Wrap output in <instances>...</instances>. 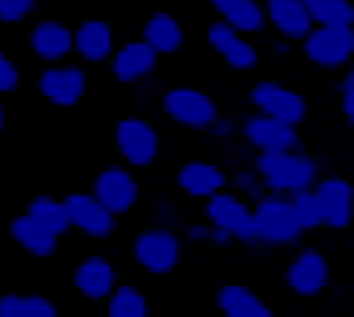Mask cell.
Instances as JSON below:
<instances>
[{
	"label": "cell",
	"mask_w": 354,
	"mask_h": 317,
	"mask_svg": "<svg viewBox=\"0 0 354 317\" xmlns=\"http://www.w3.org/2000/svg\"><path fill=\"white\" fill-rule=\"evenodd\" d=\"M250 166L259 171L268 194L276 197H295L304 191H313L321 183V163L306 149L295 152H273V155H253Z\"/></svg>",
	"instance_id": "cell-1"
},
{
	"label": "cell",
	"mask_w": 354,
	"mask_h": 317,
	"mask_svg": "<svg viewBox=\"0 0 354 317\" xmlns=\"http://www.w3.org/2000/svg\"><path fill=\"white\" fill-rule=\"evenodd\" d=\"M256 213V239L259 247L268 250H287L298 247L304 242V231L295 219L292 200L290 197H276V194H264L259 202H253Z\"/></svg>",
	"instance_id": "cell-2"
},
{
	"label": "cell",
	"mask_w": 354,
	"mask_h": 317,
	"mask_svg": "<svg viewBox=\"0 0 354 317\" xmlns=\"http://www.w3.org/2000/svg\"><path fill=\"white\" fill-rule=\"evenodd\" d=\"M115 152L124 166L136 169H152L160 157V132L158 126L144 115H124L115 121L113 129Z\"/></svg>",
	"instance_id": "cell-3"
},
{
	"label": "cell",
	"mask_w": 354,
	"mask_h": 317,
	"mask_svg": "<svg viewBox=\"0 0 354 317\" xmlns=\"http://www.w3.org/2000/svg\"><path fill=\"white\" fill-rule=\"evenodd\" d=\"M132 261L149 276H169L183 261V236L171 228H144L132 239Z\"/></svg>",
	"instance_id": "cell-4"
},
{
	"label": "cell",
	"mask_w": 354,
	"mask_h": 317,
	"mask_svg": "<svg viewBox=\"0 0 354 317\" xmlns=\"http://www.w3.org/2000/svg\"><path fill=\"white\" fill-rule=\"evenodd\" d=\"M160 113L171 124L192 129V132H208L216 124V118L223 115L216 107V102L205 93V90H197V87H189V84L169 87L160 96Z\"/></svg>",
	"instance_id": "cell-5"
},
{
	"label": "cell",
	"mask_w": 354,
	"mask_h": 317,
	"mask_svg": "<svg viewBox=\"0 0 354 317\" xmlns=\"http://www.w3.org/2000/svg\"><path fill=\"white\" fill-rule=\"evenodd\" d=\"M301 54L309 65L321 70H348L354 62V28L318 26L301 42Z\"/></svg>",
	"instance_id": "cell-6"
},
{
	"label": "cell",
	"mask_w": 354,
	"mask_h": 317,
	"mask_svg": "<svg viewBox=\"0 0 354 317\" xmlns=\"http://www.w3.org/2000/svg\"><path fill=\"white\" fill-rule=\"evenodd\" d=\"M250 107L259 115H268L292 126H301L309 115V102L298 90L276 79H256L250 87Z\"/></svg>",
	"instance_id": "cell-7"
},
{
	"label": "cell",
	"mask_w": 354,
	"mask_h": 317,
	"mask_svg": "<svg viewBox=\"0 0 354 317\" xmlns=\"http://www.w3.org/2000/svg\"><path fill=\"white\" fill-rule=\"evenodd\" d=\"M203 213H205L208 224H214V228H219V231H225L234 242H239V244H259L253 202L242 200L231 189L223 191V194H216L214 200H208L203 205Z\"/></svg>",
	"instance_id": "cell-8"
},
{
	"label": "cell",
	"mask_w": 354,
	"mask_h": 317,
	"mask_svg": "<svg viewBox=\"0 0 354 317\" xmlns=\"http://www.w3.org/2000/svg\"><path fill=\"white\" fill-rule=\"evenodd\" d=\"M91 194L115 216H127L136 211V205L141 202V183H138V177L136 171H132L129 166L124 163H110L104 166L96 180H93V186H91Z\"/></svg>",
	"instance_id": "cell-9"
},
{
	"label": "cell",
	"mask_w": 354,
	"mask_h": 317,
	"mask_svg": "<svg viewBox=\"0 0 354 317\" xmlns=\"http://www.w3.org/2000/svg\"><path fill=\"white\" fill-rule=\"evenodd\" d=\"M284 284L298 298H321L332 287V264L318 247H298L284 267Z\"/></svg>",
	"instance_id": "cell-10"
},
{
	"label": "cell",
	"mask_w": 354,
	"mask_h": 317,
	"mask_svg": "<svg viewBox=\"0 0 354 317\" xmlns=\"http://www.w3.org/2000/svg\"><path fill=\"white\" fill-rule=\"evenodd\" d=\"M239 138L253 155H273V152H295L301 149V132L292 124L250 113L239 124Z\"/></svg>",
	"instance_id": "cell-11"
},
{
	"label": "cell",
	"mask_w": 354,
	"mask_h": 317,
	"mask_svg": "<svg viewBox=\"0 0 354 317\" xmlns=\"http://www.w3.org/2000/svg\"><path fill=\"white\" fill-rule=\"evenodd\" d=\"M37 93L54 107H76L87 93V70L73 62L42 68L37 73Z\"/></svg>",
	"instance_id": "cell-12"
},
{
	"label": "cell",
	"mask_w": 354,
	"mask_h": 317,
	"mask_svg": "<svg viewBox=\"0 0 354 317\" xmlns=\"http://www.w3.org/2000/svg\"><path fill=\"white\" fill-rule=\"evenodd\" d=\"M28 48L46 65H65L76 54V34L57 17H42L28 28Z\"/></svg>",
	"instance_id": "cell-13"
},
{
	"label": "cell",
	"mask_w": 354,
	"mask_h": 317,
	"mask_svg": "<svg viewBox=\"0 0 354 317\" xmlns=\"http://www.w3.org/2000/svg\"><path fill=\"white\" fill-rule=\"evenodd\" d=\"M174 186L183 197L189 200H214L216 194H223L231 189V174L211 160H186L180 169L174 171Z\"/></svg>",
	"instance_id": "cell-14"
},
{
	"label": "cell",
	"mask_w": 354,
	"mask_h": 317,
	"mask_svg": "<svg viewBox=\"0 0 354 317\" xmlns=\"http://www.w3.org/2000/svg\"><path fill=\"white\" fill-rule=\"evenodd\" d=\"M65 208L71 216L73 231H79L82 236L93 239V242H107L113 239L118 219L91 194V191H73L65 197Z\"/></svg>",
	"instance_id": "cell-15"
},
{
	"label": "cell",
	"mask_w": 354,
	"mask_h": 317,
	"mask_svg": "<svg viewBox=\"0 0 354 317\" xmlns=\"http://www.w3.org/2000/svg\"><path fill=\"white\" fill-rule=\"evenodd\" d=\"M324 211V228L343 233L354 222V183L340 174H324L315 186Z\"/></svg>",
	"instance_id": "cell-16"
},
{
	"label": "cell",
	"mask_w": 354,
	"mask_h": 317,
	"mask_svg": "<svg viewBox=\"0 0 354 317\" xmlns=\"http://www.w3.org/2000/svg\"><path fill=\"white\" fill-rule=\"evenodd\" d=\"M205 39L211 45V51L223 59L228 68H234L239 73H253L259 68V48L250 42V37L236 34L223 20H211L208 23Z\"/></svg>",
	"instance_id": "cell-17"
},
{
	"label": "cell",
	"mask_w": 354,
	"mask_h": 317,
	"mask_svg": "<svg viewBox=\"0 0 354 317\" xmlns=\"http://www.w3.org/2000/svg\"><path fill=\"white\" fill-rule=\"evenodd\" d=\"M268 9V23H270V31L284 39V42H304L309 34H313L318 26L313 20V12H309V3L306 0H268L264 3Z\"/></svg>",
	"instance_id": "cell-18"
},
{
	"label": "cell",
	"mask_w": 354,
	"mask_h": 317,
	"mask_svg": "<svg viewBox=\"0 0 354 317\" xmlns=\"http://www.w3.org/2000/svg\"><path fill=\"white\" fill-rule=\"evenodd\" d=\"M121 287L118 269L104 256H87L73 269V289L87 300H110V295Z\"/></svg>",
	"instance_id": "cell-19"
},
{
	"label": "cell",
	"mask_w": 354,
	"mask_h": 317,
	"mask_svg": "<svg viewBox=\"0 0 354 317\" xmlns=\"http://www.w3.org/2000/svg\"><path fill=\"white\" fill-rule=\"evenodd\" d=\"M158 54L149 45L138 37V39H127L118 45V51L110 62V73L118 84H141L147 79H152L155 68H158Z\"/></svg>",
	"instance_id": "cell-20"
},
{
	"label": "cell",
	"mask_w": 354,
	"mask_h": 317,
	"mask_svg": "<svg viewBox=\"0 0 354 317\" xmlns=\"http://www.w3.org/2000/svg\"><path fill=\"white\" fill-rule=\"evenodd\" d=\"M76 57L87 65H110L115 51H118V42H115V31L107 20L91 17V20H82L76 28Z\"/></svg>",
	"instance_id": "cell-21"
},
{
	"label": "cell",
	"mask_w": 354,
	"mask_h": 317,
	"mask_svg": "<svg viewBox=\"0 0 354 317\" xmlns=\"http://www.w3.org/2000/svg\"><path fill=\"white\" fill-rule=\"evenodd\" d=\"M211 9L216 20H223L242 37H256V34L270 31L268 9L259 0H214Z\"/></svg>",
	"instance_id": "cell-22"
},
{
	"label": "cell",
	"mask_w": 354,
	"mask_h": 317,
	"mask_svg": "<svg viewBox=\"0 0 354 317\" xmlns=\"http://www.w3.org/2000/svg\"><path fill=\"white\" fill-rule=\"evenodd\" d=\"M216 309L225 317H279L273 306L248 284H223L216 289Z\"/></svg>",
	"instance_id": "cell-23"
},
{
	"label": "cell",
	"mask_w": 354,
	"mask_h": 317,
	"mask_svg": "<svg viewBox=\"0 0 354 317\" xmlns=\"http://www.w3.org/2000/svg\"><path fill=\"white\" fill-rule=\"evenodd\" d=\"M141 39L158 57H174V54H180L186 45V28H183L180 17H174L169 12H158L144 23Z\"/></svg>",
	"instance_id": "cell-24"
},
{
	"label": "cell",
	"mask_w": 354,
	"mask_h": 317,
	"mask_svg": "<svg viewBox=\"0 0 354 317\" xmlns=\"http://www.w3.org/2000/svg\"><path fill=\"white\" fill-rule=\"evenodd\" d=\"M9 236L15 239V244H17L20 250H26V253L34 256V258H48V256H54V253H57V244H59V239L51 236L46 228H39V224H37L26 211L17 213V216H12V222H9Z\"/></svg>",
	"instance_id": "cell-25"
},
{
	"label": "cell",
	"mask_w": 354,
	"mask_h": 317,
	"mask_svg": "<svg viewBox=\"0 0 354 317\" xmlns=\"http://www.w3.org/2000/svg\"><path fill=\"white\" fill-rule=\"evenodd\" d=\"M26 213L39 224V228H46V231H48L51 236H57V239H62L65 233L73 231L71 216H68V208H65V200H54V197L39 194V197L28 200Z\"/></svg>",
	"instance_id": "cell-26"
},
{
	"label": "cell",
	"mask_w": 354,
	"mask_h": 317,
	"mask_svg": "<svg viewBox=\"0 0 354 317\" xmlns=\"http://www.w3.org/2000/svg\"><path fill=\"white\" fill-rule=\"evenodd\" d=\"M0 317H59V306L39 292H6L0 298Z\"/></svg>",
	"instance_id": "cell-27"
},
{
	"label": "cell",
	"mask_w": 354,
	"mask_h": 317,
	"mask_svg": "<svg viewBox=\"0 0 354 317\" xmlns=\"http://www.w3.org/2000/svg\"><path fill=\"white\" fill-rule=\"evenodd\" d=\"M152 306L141 287L121 284L107 300V317H149Z\"/></svg>",
	"instance_id": "cell-28"
},
{
	"label": "cell",
	"mask_w": 354,
	"mask_h": 317,
	"mask_svg": "<svg viewBox=\"0 0 354 317\" xmlns=\"http://www.w3.org/2000/svg\"><path fill=\"white\" fill-rule=\"evenodd\" d=\"M313 12L315 26H335V28H354V3L348 0H306Z\"/></svg>",
	"instance_id": "cell-29"
},
{
	"label": "cell",
	"mask_w": 354,
	"mask_h": 317,
	"mask_svg": "<svg viewBox=\"0 0 354 317\" xmlns=\"http://www.w3.org/2000/svg\"><path fill=\"white\" fill-rule=\"evenodd\" d=\"M292 211H295V219H298L304 233H315V231L324 228V211H321V200H318L315 189L295 194L292 197Z\"/></svg>",
	"instance_id": "cell-30"
},
{
	"label": "cell",
	"mask_w": 354,
	"mask_h": 317,
	"mask_svg": "<svg viewBox=\"0 0 354 317\" xmlns=\"http://www.w3.org/2000/svg\"><path fill=\"white\" fill-rule=\"evenodd\" d=\"M231 191L239 194L248 202H259L264 194H268V189H264L261 177H259V171L253 166H242V169L231 171Z\"/></svg>",
	"instance_id": "cell-31"
},
{
	"label": "cell",
	"mask_w": 354,
	"mask_h": 317,
	"mask_svg": "<svg viewBox=\"0 0 354 317\" xmlns=\"http://www.w3.org/2000/svg\"><path fill=\"white\" fill-rule=\"evenodd\" d=\"M337 107L348 126H354V65L337 81Z\"/></svg>",
	"instance_id": "cell-32"
},
{
	"label": "cell",
	"mask_w": 354,
	"mask_h": 317,
	"mask_svg": "<svg viewBox=\"0 0 354 317\" xmlns=\"http://www.w3.org/2000/svg\"><path fill=\"white\" fill-rule=\"evenodd\" d=\"M37 12V0H0V20L6 26L26 23Z\"/></svg>",
	"instance_id": "cell-33"
},
{
	"label": "cell",
	"mask_w": 354,
	"mask_h": 317,
	"mask_svg": "<svg viewBox=\"0 0 354 317\" xmlns=\"http://www.w3.org/2000/svg\"><path fill=\"white\" fill-rule=\"evenodd\" d=\"M23 81V73L17 68V62L12 57H0V90H3L6 96L17 93V87Z\"/></svg>",
	"instance_id": "cell-34"
},
{
	"label": "cell",
	"mask_w": 354,
	"mask_h": 317,
	"mask_svg": "<svg viewBox=\"0 0 354 317\" xmlns=\"http://www.w3.org/2000/svg\"><path fill=\"white\" fill-rule=\"evenodd\" d=\"M211 135H214V138L216 141H223V144H231L234 138H236V135H239V124L234 121V118H228V115H219L216 118V124L208 129Z\"/></svg>",
	"instance_id": "cell-35"
},
{
	"label": "cell",
	"mask_w": 354,
	"mask_h": 317,
	"mask_svg": "<svg viewBox=\"0 0 354 317\" xmlns=\"http://www.w3.org/2000/svg\"><path fill=\"white\" fill-rule=\"evenodd\" d=\"M186 242L192 244H205L208 242V222H200V224H186Z\"/></svg>",
	"instance_id": "cell-36"
},
{
	"label": "cell",
	"mask_w": 354,
	"mask_h": 317,
	"mask_svg": "<svg viewBox=\"0 0 354 317\" xmlns=\"http://www.w3.org/2000/svg\"><path fill=\"white\" fill-rule=\"evenodd\" d=\"M205 244L225 250V247H231V244H234V239H231L225 231H219V228H214V224H208V242H205Z\"/></svg>",
	"instance_id": "cell-37"
},
{
	"label": "cell",
	"mask_w": 354,
	"mask_h": 317,
	"mask_svg": "<svg viewBox=\"0 0 354 317\" xmlns=\"http://www.w3.org/2000/svg\"><path fill=\"white\" fill-rule=\"evenodd\" d=\"M273 51H276L279 57H281V54L287 57V54L292 51V45H290V42H284V39H276V42H273Z\"/></svg>",
	"instance_id": "cell-38"
},
{
	"label": "cell",
	"mask_w": 354,
	"mask_h": 317,
	"mask_svg": "<svg viewBox=\"0 0 354 317\" xmlns=\"http://www.w3.org/2000/svg\"><path fill=\"white\" fill-rule=\"evenodd\" d=\"M0 129H6V107H0Z\"/></svg>",
	"instance_id": "cell-39"
}]
</instances>
